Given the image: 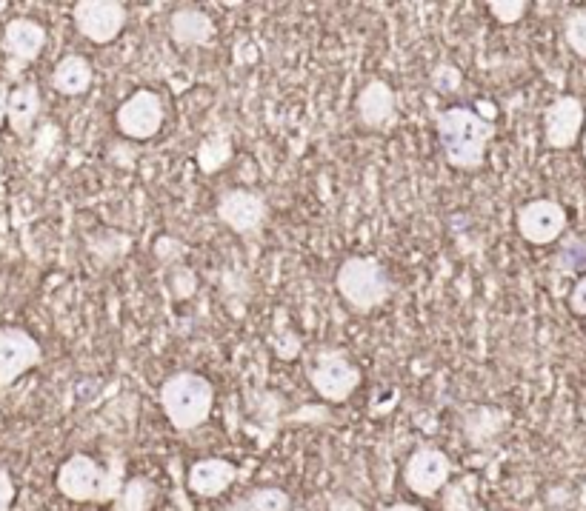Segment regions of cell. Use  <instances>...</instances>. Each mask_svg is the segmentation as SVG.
Instances as JSON below:
<instances>
[{
	"label": "cell",
	"instance_id": "44dd1931",
	"mask_svg": "<svg viewBox=\"0 0 586 511\" xmlns=\"http://www.w3.org/2000/svg\"><path fill=\"white\" fill-rule=\"evenodd\" d=\"M229 160H232V138H229L226 132L209 135V138L201 143V149H198V166H201L203 175L221 172Z\"/></svg>",
	"mask_w": 586,
	"mask_h": 511
},
{
	"label": "cell",
	"instance_id": "d6986e66",
	"mask_svg": "<svg viewBox=\"0 0 586 511\" xmlns=\"http://www.w3.org/2000/svg\"><path fill=\"white\" fill-rule=\"evenodd\" d=\"M155 497H158V489H155L152 480H146V477H129L109 511H152Z\"/></svg>",
	"mask_w": 586,
	"mask_h": 511
},
{
	"label": "cell",
	"instance_id": "ac0fdd59",
	"mask_svg": "<svg viewBox=\"0 0 586 511\" xmlns=\"http://www.w3.org/2000/svg\"><path fill=\"white\" fill-rule=\"evenodd\" d=\"M92 80H95V69H92L89 60L83 55H66L55 63L49 83L63 98H81L89 92Z\"/></svg>",
	"mask_w": 586,
	"mask_h": 511
},
{
	"label": "cell",
	"instance_id": "1f68e13d",
	"mask_svg": "<svg viewBox=\"0 0 586 511\" xmlns=\"http://www.w3.org/2000/svg\"><path fill=\"white\" fill-rule=\"evenodd\" d=\"M581 149H584V160H586V123H584V132H581Z\"/></svg>",
	"mask_w": 586,
	"mask_h": 511
},
{
	"label": "cell",
	"instance_id": "603a6c76",
	"mask_svg": "<svg viewBox=\"0 0 586 511\" xmlns=\"http://www.w3.org/2000/svg\"><path fill=\"white\" fill-rule=\"evenodd\" d=\"M555 266L566 272V275H575V272H584L586 269V237L572 235L569 240L561 243V252L555 257Z\"/></svg>",
	"mask_w": 586,
	"mask_h": 511
},
{
	"label": "cell",
	"instance_id": "484cf974",
	"mask_svg": "<svg viewBox=\"0 0 586 511\" xmlns=\"http://www.w3.org/2000/svg\"><path fill=\"white\" fill-rule=\"evenodd\" d=\"M432 86L438 89V92H455L461 83H464V72L455 66V63H438L435 69H432Z\"/></svg>",
	"mask_w": 586,
	"mask_h": 511
},
{
	"label": "cell",
	"instance_id": "d6a6232c",
	"mask_svg": "<svg viewBox=\"0 0 586 511\" xmlns=\"http://www.w3.org/2000/svg\"><path fill=\"white\" fill-rule=\"evenodd\" d=\"M0 511H12V506L9 503H0Z\"/></svg>",
	"mask_w": 586,
	"mask_h": 511
},
{
	"label": "cell",
	"instance_id": "f546056e",
	"mask_svg": "<svg viewBox=\"0 0 586 511\" xmlns=\"http://www.w3.org/2000/svg\"><path fill=\"white\" fill-rule=\"evenodd\" d=\"M6 100H9V89L0 83V129H3V123H6Z\"/></svg>",
	"mask_w": 586,
	"mask_h": 511
},
{
	"label": "cell",
	"instance_id": "4316f807",
	"mask_svg": "<svg viewBox=\"0 0 586 511\" xmlns=\"http://www.w3.org/2000/svg\"><path fill=\"white\" fill-rule=\"evenodd\" d=\"M566 303H569V312H572V315L586 317V275H581L575 280V286L569 289Z\"/></svg>",
	"mask_w": 586,
	"mask_h": 511
},
{
	"label": "cell",
	"instance_id": "277c9868",
	"mask_svg": "<svg viewBox=\"0 0 586 511\" xmlns=\"http://www.w3.org/2000/svg\"><path fill=\"white\" fill-rule=\"evenodd\" d=\"M335 289L349 309H355L358 315H369L392 297V280L378 257L355 255L346 257L338 266Z\"/></svg>",
	"mask_w": 586,
	"mask_h": 511
},
{
	"label": "cell",
	"instance_id": "ba28073f",
	"mask_svg": "<svg viewBox=\"0 0 586 511\" xmlns=\"http://www.w3.org/2000/svg\"><path fill=\"white\" fill-rule=\"evenodd\" d=\"M163 120H166V106L161 95L152 89L132 92L115 112L118 132L129 140H152L163 129Z\"/></svg>",
	"mask_w": 586,
	"mask_h": 511
},
{
	"label": "cell",
	"instance_id": "7402d4cb",
	"mask_svg": "<svg viewBox=\"0 0 586 511\" xmlns=\"http://www.w3.org/2000/svg\"><path fill=\"white\" fill-rule=\"evenodd\" d=\"M444 511H486L475 494V477H461V480H449L444 486Z\"/></svg>",
	"mask_w": 586,
	"mask_h": 511
},
{
	"label": "cell",
	"instance_id": "2e32d148",
	"mask_svg": "<svg viewBox=\"0 0 586 511\" xmlns=\"http://www.w3.org/2000/svg\"><path fill=\"white\" fill-rule=\"evenodd\" d=\"M41 89L38 83H18L15 89H9L6 100V123L12 129V135L21 140H29L35 120L41 115Z\"/></svg>",
	"mask_w": 586,
	"mask_h": 511
},
{
	"label": "cell",
	"instance_id": "8992f818",
	"mask_svg": "<svg viewBox=\"0 0 586 511\" xmlns=\"http://www.w3.org/2000/svg\"><path fill=\"white\" fill-rule=\"evenodd\" d=\"M515 226L518 235L524 237L532 246H549L558 243L564 237L566 226H569V215H566L564 203L552 200V197H535L524 203L515 215Z\"/></svg>",
	"mask_w": 586,
	"mask_h": 511
},
{
	"label": "cell",
	"instance_id": "7a4b0ae2",
	"mask_svg": "<svg viewBox=\"0 0 586 511\" xmlns=\"http://www.w3.org/2000/svg\"><path fill=\"white\" fill-rule=\"evenodd\" d=\"M126 483V463L121 454H112V460L101 466L89 454H72L55 477L58 492L72 503H98L109 506L121 494Z\"/></svg>",
	"mask_w": 586,
	"mask_h": 511
},
{
	"label": "cell",
	"instance_id": "8fae6325",
	"mask_svg": "<svg viewBox=\"0 0 586 511\" xmlns=\"http://www.w3.org/2000/svg\"><path fill=\"white\" fill-rule=\"evenodd\" d=\"M452 480V460L449 454L435 446H418L409 454L404 466L406 489L418 497H432L444 492V486Z\"/></svg>",
	"mask_w": 586,
	"mask_h": 511
},
{
	"label": "cell",
	"instance_id": "7c38bea8",
	"mask_svg": "<svg viewBox=\"0 0 586 511\" xmlns=\"http://www.w3.org/2000/svg\"><path fill=\"white\" fill-rule=\"evenodd\" d=\"M584 123V100L575 95H561L544 109V143L555 152H566L581 140Z\"/></svg>",
	"mask_w": 586,
	"mask_h": 511
},
{
	"label": "cell",
	"instance_id": "d4e9b609",
	"mask_svg": "<svg viewBox=\"0 0 586 511\" xmlns=\"http://www.w3.org/2000/svg\"><path fill=\"white\" fill-rule=\"evenodd\" d=\"M489 15L504 23V26H512V23H521L524 15L529 12V3L526 0H489L486 3Z\"/></svg>",
	"mask_w": 586,
	"mask_h": 511
},
{
	"label": "cell",
	"instance_id": "f1b7e54d",
	"mask_svg": "<svg viewBox=\"0 0 586 511\" xmlns=\"http://www.w3.org/2000/svg\"><path fill=\"white\" fill-rule=\"evenodd\" d=\"M329 511H364V509H361V503H355V500H349V497H335V500L329 503Z\"/></svg>",
	"mask_w": 586,
	"mask_h": 511
},
{
	"label": "cell",
	"instance_id": "5bb4252c",
	"mask_svg": "<svg viewBox=\"0 0 586 511\" xmlns=\"http://www.w3.org/2000/svg\"><path fill=\"white\" fill-rule=\"evenodd\" d=\"M355 112H358V120H361L364 129L381 132L386 126H392L395 112H398L395 89L381 78L369 80V83H364L358 100H355Z\"/></svg>",
	"mask_w": 586,
	"mask_h": 511
},
{
	"label": "cell",
	"instance_id": "cb8c5ba5",
	"mask_svg": "<svg viewBox=\"0 0 586 511\" xmlns=\"http://www.w3.org/2000/svg\"><path fill=\"white\" fill-rule=\"evenodd\" d=\"M564 40L572 55L586 60V9H575L564 18Z\"/></svg>",
	"mask_w": 586,
	"mask_h": 511
},
{
	"label": "cell",
	"instance_id": "52a82bcc",
	"mask_svg": "<svg viewBox=\"0 0 586 511\" xmlns=\"http://www.w3.org/2000/svg\"><path fill=\"white\" fill-rule=\"evenodd\" d=\"M72 20H75V29L89 43L106 46L121 38L129 15L121 0H78L72 6Z\"/></svg>",
	"mask_w": 586,
	"mask_h": 511
},
{
	"label": "cell",
	"instance_id": "30bf717a",
	"mask_svg": "<svg viewBox=\"0 0 586 511\" xmlns=\"http://www.w3.org/2000/svg\"><path fill=\"white\" fill-rule=\"evenodd\" d=\"M215 215L235 235L252 237L258 235L263 223L269 220V203L261 192H252V189H226L215 203Z\"/></svg>",
	"mask_w": 586,
	"mask_h": 511
},
{
	"label": "cell",
	"instance_id": "ffe728a7",
	"mask_svg": "<svg viewBox=\"0 0 586 511\" xmlns=\"http://www.w3.org/2000/svg\"><path fill=\"white\" fill-rule=\"evenodd\" d=\"M223 511H289V494L278 486H261L232 500Z\"/></svg>",
	"mask_w": 586,
	"mask_h": 511
},
{
	"label": "cell",
	"instance_id": "e0dca14e",
	"mask_svg": "<svg viewBox=\"0 0 586 511\" xmlns=\"http://www.w3.org/2000/svg\"><path fill=\"white\" fill-rule=\"evenodd\" d=\"M169 35L178 46H206L215 38V20L198 6H181L169 18Z\"/></svg>",
	"mask_w": 586,
	"mask_h": 511
},
{
	"label": "cell",
	"instance_id": "3957f363",
	"mask_svg": "<svg viewBox=\"0 0 586 511\" xmlns=\"http://www.w3.org/2000/svg\"><path fill=\"white\" fill-rule=\"evenodd\" d=\"M161 409L169 420V426L175 432H195L212 417L215 409V386L209 377L201 372H183L169 374L161 383Z\"/></svg>",
	"mask_w": 586,
	"mask_h": 511
},
{
	"label": "cell",
	"instance_id": "9c48e42d",
	"mask_svg": "<svg viewBox=\"0 0 586 511\" xmlns=\"http://www.w3.org/2000/svg\"><path fill=\"white\" fill-rule=\"evenodd\" d=\"M43 360L41 343L21 326H0V392L12 389L23 374L38 369Z\"/></svg>",
	"mask_w": 586,
	"mask_h": 511
},
{
	"label": "cell",
	"instance_id": "4fadbf2b",
	"mask_svg": "<svg viewBox=\"0 0 586 511\" xmlns=\"http://www.w3.org/2000/svg\"><path fill=\"white\" fill-rule=\"evenodd\" d=\"M0 46H3L9 66H12V75H15L23 66L41 58V52L46 49V29L32 18H12L3 26Z\"/></svg>",
	"mask_w": 586,
	"mask_h": 511
},
{
	"label": "cell",
	"instance_id": "9a60e30c",
	"mask_svg": "<svg viewBox=\"0 0 586 511\" xmlns=\"http://www.w3.org/2000/svg\"><path fill=\"white\" fill-rule=\"evenodd\" d=\"M238 480V466L223 457H203L186 472V489L195 497H221Z\"/></svg>",
	"mask_w": 586,
	"mask_h": 511
},
{
	"label": "cell",
	"instance_id": "6da1fadb",
	"mask_svg": "<svg viewBox=\"0 0 586 511\" xmlns=\"http://www.w3.org/2000/svg\"><path fill=\"white\" fill-rule=\"evenodd\" d=\"M435 132L446 163L461 172H475L486 163V149L498 129L495 120H484L469 106H449L438 112Z\"/></svg>",
	"mask_w": 586,
	"mask_h": 511
},
{
	"label": "cell",
	"instance_id": "4dcf8cb0",
	"mask_svg": "<svg viewBox=\"0 0 586 511\" xmlns=\"http://www.w3.org/2000/svg\"><path fill=\"white\" fill-rule=\"evenodd\" d=\"M381 511H424L421 506H412V503H392V506H384Z\"/></svg>",
	"mask_w": 586,
	"mask_h": 511
},
{
	"label": "cell",
	"instance_id": "5b68a950",
	"mask_svg": "<svg viewBox=\"0 0 586 511\" xmlns=\"http://www.w3.org/2000/svg\"><path fill=\"white\" fill-rule=\"evenodd\" d=\"M306 380L324 403H346L361 386V369L341 349H318L306 360Z\"/></svg>",
	"mask_w": 586,
	"mask_h": 511
},
{
	"label": "cell",
	"instance_id": "83f0119b",
	"mask_svg": "<svg viewBox=\"0 0 586 511\" xmlns=\"http://www.w3.org/2000/svg\"><path fill=\"white\" fill-rule=\"evenodd\" d=\"M0 503H15V480L6 469H0Z\"/></svg>",
	"mask_w": 586,
	"mask_h": 511
}]
</instances>
